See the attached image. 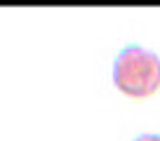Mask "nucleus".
Masks as SVG:
<instances>
[{
    "instance_id": "f257e3e1",
    "label": "nucleus",
    "mask_w": 160,
    "mask_h": 141,
    "mask_svg": "<svg viewBox=\"0 0 160 141\" xmlns=\"http://www.w3.org/2000/svg\"><path fill=\"white\" fill-rule=\"evenodd\" d=\"M113 85L125 96L144 99L160 87V56L141 45H127L113 61Z\"/></svg>"
},
{
    "instance_id": "f03ea898",
    "label": "nucleus",
    "mask_w": 160,
    "mask_h": 141,
    "mask_svg": "<svg viewBox=\"0 0 160 141\" xmlns=\"http://www.w3.org/2000/svg\"><path fill=\"white\" fill-rule=\"evenodd\" d=\"M134 141H160V134H141Z\"/></svg>"
}]
</instances>
